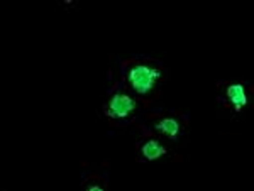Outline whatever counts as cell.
<instances>
[{
    "label": "cell",
    "instance_id": "obj_2",
    "mask_svg": "<svg viewBox=\"0 0 254 191\" xmlns=\"http://www.w3.org/2000/svg\"><path fill=\"white\" fill-rule=\"evenodd\" d=\"M134 100L127 95H116L107 105V113L114 119H122L134 110Z\"/></svg>",
    "mask_w": 254,
    "mask_h": 191
},
{
    "label": "cell",
    "instance_id": "obj_3",
    "mask_svg": "<svg viewBox=\"0 0 254 191\" xmlns=\"http://www.w3.org/2000/svg\"><path fill=\"white\" fill-rule=\"evenodd\" d=\"M225 93H227V98L232 105H234L236 110H239V108L246 103V93L241 85H231V87H227V92Z\"/></svg>",
    "mask_w": 254,
    "mask_h": 191
},
{
    "label": "cell",
    "instance_id": "obj_5",
    "mask_svg": "<svg viewBox=\"0 0 254 191\" xmlns=\"http://www.w3.org/2000/svg\"><path fill=\"white\" fill-rule=\"evenodd\" d=\"M156 131H159L161 134H165V136H170V137H176L180 132V124L176 119H163L161 122H158L156 124Z\"/></svg>",
    "mask_w": 254,
    "mask_h": 191
},
{
    "label": "cell",
    "instance_id": "obj_1",
    "mask_svg": "<svg viewBox=\"0 0 254 191\" xmlns=\"http://www.w3.org/2000/svg\"><path fill=\"white\" fill-rule=\"evenodd\" d=\"M158 71L146 64H136L129 71V83L137 93H147L154 87Z\"/></svg>",
    "mask_w": 254,
    "mask_h": 191
},
{
    "label": "cell",
    "instance_id": "obj_4",
    "mask_svg": "<svg viewBox=\"0 0 254 191\" xmlns=\"http://www.w3.org/2000/svg\"><path fill=\"white\" fill-rule=\"evenodd\" d=\"M141 152H142V157H144V159H156V157L163 156V154L166 152V149L156 141H147L141 147Z\"/></svg>",
    "mask_w": 254,
    "mask_h": 191
}]
</instances>
